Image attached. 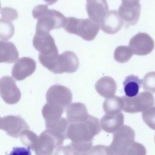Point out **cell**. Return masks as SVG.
<instances>
[{
    "mask_svg": "<svg viewBox=\"0 0 155 155\" xmlns=\"http://www.w3.org/2000/svg\"><path fill=\"white\" fill-rule=\"evenodd\" d=\"M101 125L97 117L89 115L84 121L69 123L67 139L76 145L93 144V139L101 132Z\"/></svg>",
    "mask_w": 155,
    "mask_h": 155,
    "instance_id": "1",
    "label": "cell"
},
{
    "mask_svg": "<svg viewBox=\"0 0 155 155\" xmlns=\"http://www.w3.org/2000/svg\"><path fill=\"white\" fill-rule=\"evenodd\" d=\"M33 16L38 19L36 31L49 32L53 29L64 27L66 18L60 12L50 10L46 5H36L32 11Z\"/></svg>",
    "mask_w": 155,
    "mask_h": 155,
    "instance_id": "2",
    "label": "cell"
},
{
    "mask_svg": "<svg viewBox=\"0 0 155 155\" xmlns=\"http://www.w3.org/2000/svg\"><path fill=\"white\" fill-rule=\"evenodd\" d=\"M64 29L69 33L76 35L88 41H93L100 29V24L90 19H78L73 17L66 18Z\"/></svg>",
    "mask_w": 155,
    "mask_h": 155,
    "instance_id": "3",
    "label": "cell"
},
{
    "mask_svg": "<svg viewBox=\"0 0 155 155\" xmlns=\"http://www.w3.org/2000/svg\"><path fill=\"white\" fill-rule=\"evenodd\" d=\"M79 61L76 54L71 51H65L44 64V67L55 74L72 73L78 70Z\"/></svg>",
    "mask_w": 155,
    "mask_h": 155,
    "instance_id": "4",
    "label": "cell"
},
{
    "mask_svg": "<svg viewBox=\"0 0 155 155\" xmlns=\"http://www.w3.org/2000/svg\"><path fill=\"white\" fill-rule=\"evenodd\" d=\"M65 137L61 134L46 129L39 136L34 149L36 155H52L55 148L61 147Z\"/></svg>",
    "mask_w": 155,
    "mask_h": 155,
    "instance_id": "5",
    "label": "cell"
},
{
    "mask_svg": "<svg viewBox=\"0 0 155 155\" xmlns=\"http://www.w3.org/2000/svg\"><path fill=\"white\" fill-rule=\"evenodd\" d=\"M121 98L122 101V110L125 112L129 113L143 112L154 107L155 104L153 95L148 91L138 93L132 97L122 96Z\"/></svg>",
    "mask_w": 155,
    "mask_h": 155,
    "instance_id": "6",
    "label": "cell"
},
{
    "mask_svg": "<svg viewBox=\"0 0 155 155\" xmlns=\"http://www.w3.org/2000/svg\"><path fill=\"white\" fill-rule=\"evenodd\" d=\"M135 133L132 128L123 125L113 134L110 148L113 155H125L128 147L134 142Z\"/></svg>",
    "mask_w": 155,
    "mask_h": 155,
    "instance_id": "7",
    "label": "cell"
},
{
    "mask_svg": "<svg viewBox=\"0 0 155 155\" xmlns=\"http://www.w3.org/2000/svg\"><path fill=\"white\" fill-rule=\"evenodd\" d=\"M33 45L40 53L41 56L49 57L59 54L54 40L49 32L36 31L33 39Z\"/></svg>",
    "mask_w": 155,
    "mask_h": 155,
    "instance_id": "8",
    "label": "cell"
},
{
    "mask_svg": "<svg viewBox=\"0 0 155 155\" xmlns=\"http://www.w3.org/2000/svg\"><path fill=\"white\" fill-rule=\"evenodd\" d=\"M73 96L71 90L61 85H53L47 91V103L65 108L71 104Z\"/></svg>",
    "mask_w": 155,
    "mask_h": 155,
    "instance_id": "9",
    "label": "cell"
},
{
    "mask_svg": "<svg viewBox=\"0 0 155 155\" xmlns=\"http://www.w3.org/2000/svg\"><path fill=\"white\" fill-rule=\"evenodd\" d=\"M139 0H122L118 9V15L125 26L134 25L138 22L140 14Z\"/></svg>",
    "mask_w": 155,
    "mask_h": 155,
    "instance_id": "10",
    "label": "cell"
},
{
    "mask_svg": "<svg viewBox=\"0 0 155 155\" xmlns=\"http://www.w3.org/2000/svg\"><path fill=\"white\" fill-rule=\"evenodd\" d=\"M0 96L8 104H15L19 101L21 93L12 77L5 76L0 78Z\"/></svg>",
    "mask_w": 155,
    "mask_h": 155,
    "instance_id": "11",
    "label": "cell"
},
{
    "mask_svg": "<svg viewBox=\"0 0 155 155\" xmlns=\"http://www.w3.org/2000/svg\"><path fill=\"white\" fill-rule=\"evenodd\" d=\"M0 129L5 131L8 136L18 138L24 130H28L29 127L21 116L8 115L1 118Z\"/></svg>",
    "mask_w": 155,
    "mask_h": 155,
    "instance_id": "12",
    "label": "cell"
},
{
    "mask_svg": "<svg viewBox=\"0 0 155 155\" xmlns=\"http://www.w3.org/2000/svg\"><path fill=\"white\" fill-rule=\"evenodd\" d=\"M129 46L133 53L139 56H145L153 51L154 42L147 33H139L131 38Z\"/></svg>",
    "mask_w": 155,
    "mask_h": 155,
    "instance_id": "13",
    "label": "cell"
},
{
    "mask_svg": "<svg viewBox=\"0 0 155 155\" xmlns=\"http://www.w3.org/2000/svg\"><path fill=\"white\" fill-rule=\"evenodd\" d=\"M36 67V62L31 58L23 57L16 61L12 70V77L16 81H22L31 75Z\"/></svg>",
    "mask_w": 155,
    "mask_h": 155,
    "instance_id": "14",
    "label": "cell"
},
{
    "mask_svg": "<svg viewBox=\"0 0 155 155\" xmlns=\"http://www.w3.org/2000/svg\"><path fill=\"white\" fill-rule=\"evenodd\" d=\"M86 10L89 19L100 24L108 12L107 0H87Z\"/></svg>",
    "mask_w": 155,
    "mask_h": 155,
    "instance_id": "15",
    "label": "cell"
},
{
    "mask_svg": "<svg viewBox=\"0 0 155 155\" xmlns=\"http://www.w3.org/2000/svg\"><path fill=\"white\" fill-rule=\"evenodd\" d=\"M124 22L116 10L108 11L101 22L100 27L103 31L108 34H114L122 28Z\"/></svg>",
    "mask_w": 155,
    "mask_h": 155,
    "instance_id": "16",
    "label": "cell"
},
{
    "mask_svg": "<svg viewBox=\"0 0 155 155\" xmlns=\"http://www.w3.org/2000/svg\"><path fill=\"white\" fill-rule=\"evenodd\" d=\"M124 116L120 112L116 114H106L102 116L100 120V125L105 131L112 133L123 126Z\"/></svg>",
    "mask_w": 155,
    "mask_h": 155,
    "instance_id": "17",
    "label": "cell"
},
{
    "mask_svg": "<svg viewBox=\"0 0 155 155\" xmlns=\"http://www.w3.org/2000/svg\"><path fill=\"white\" fill-rule=\"evenodd\" d=\"M67 120L69 123L85 120L89 116L86 106L81 102H75L69 105L66 109Z\"/></svg>",
    "mask_w": 155,
    "mask_h": 155,
    "instance_id": "18",
    "label": "cell"
},
{
    "mask_svg": "<svg viewBox=\"0 0 155 155\" xmlns=\"http://www.w3.org/2000/svg\"><path fill=\"white\" fill-rule=\"evenodd\" d=\"M95 89L101 96L110 98L114 96L117 85L112 78L106 76L102 77L96 82Z\"/></svg>",
    "mask_w": 155,
    "mask_h": 155,
    "instance_id": "19",
    "label": "cell"
},
{
    "mask_svg": "<svg viewBox=\"0 0 155 155\" xmlns=\"http://www.w3.org/2000/svg\"><path fill=\"white\" fill-rule=\"evenodd\" d=\"M19 56L18 51L11 42L0 41V63L11 64L16 61Z\"/></svg>",
    "mask_w": 155,
    "mask_h": 155,
    "instance_id": "20",
    "label": "cell"
},
{
    "mask_svg": "<svg viewBox=\"0 0 155 155\" xmlns=\"http://www.w3.org/2000/svg\"><path fill=\"white\" fill-rule=\"evenodd\" d=\"M123 85L126 96L132 97L139 93L141 86V80L136 76L130 75L125 78Z\"/></svg>",
    "mask_w": 155,
    "mask_h": 155,
    "instance_id": "21",
    "label": "cell"
},
{
    "mask_svg": "<svg viewBox=\"0 0 155 155\" xmlns=\"http://www.w3.org/2000/svg\"><path fill=\"white\" fill-rule=\"evenodd\" d=\"M64 111V108L48 103H46L42 109V114L45 122H51L61 117Z\"/></svg>",
    "mask_w": 155,
    "mask_h": 155,
    "instance_id": "22",
    "label": "cell"
},
{
    "mask_svg": "<svg viewBox=\"0 0 155 155\" xmlns=\"http://www.w3.org/2000/svg\"><path fill=\"white\" fill-rule=\"evenodd\" d=\"M103 110L106 114H116L122 110V101L121 97L113 96L107 99L103 103Z\"/></svg>",
    "mask_w": 155,
    "mask_h": 155,
    "instance_id": "23",
    "label": "cell"
},
{
    "mask_svg": "<svg viewBox=\"0 0 155 155\" xmlns=\"http://www.w3.org/2000/svg\"><path fill=\"white\" fill-rule=\"evenodd\" d=\"M68 125L69 122L68 120L62 117L54 121L45 122L46 129L51 130L61 134L65 139H67V131Z\"/></svg>",
    "mask_w": 155,
    "mask_h": 155,
    "instance_id": "24",
    "label": "cell"
},
{
    "mask_svg": "<svg viewBox=\"0 0 155 155\" xmlns=\"http://www.w3.org/2000/svg\"><path fill=\"white\" fill-rule=\"evenodd\" d=\"M131 48L127 46L120 45L117 47L114 52V59L119 63H125L128 61L133 56Z\"/></svg>",
    "mask_w": 155,
    "mask_h": 155,
    "instance_id": "25",
    "label": "cell"
},
{
    "mask_svg": "<svg viewBox=\"0 0 155 155\" xmlns=\"http://www.w3.org/2000/svg\"><path fill=\"white\" fill-rule=\"evenodd\" d=\"M22 143L29 150H34L39 137L29 129L24 130L19 136Z\"/></svg>",
    "mask_w": 155,
    "mask_h": 155,
    "instance_id": "26",
    "label": "cell"
},
{
    "mask_svg": "<svg viewBox=\"0 0 155 155\" xmlns=\"http://www.w3.org/2000/svg\"><path fill=\"white\" fill-rule=\"evenodd\" d=\"M15 27L12 22L0 19V39L8 40L14 35Z\"/></svg>",
    "mask_w": 155,
    "mask_h": 155,
    "instance_id": "27",
    "label": "cell"
},
{
    "mask_svg": "<svg viewBox=\"0 0 155 155\" xmlns=\"http://www.w3.org/2000/svg\"><path fill=\"white\" fill-rule=\"evenodd\" d=\"M141 85L144 90L150 93H155V71L147 73L141 80Z\"/></svg>",
    "mask_w": 155,
    "mask_h": 155,
    "instance_id": "28",
    "label": "cell"
},
{
    "mask_svg": "<svg viewBox=\"0 0 155 155\" xmlns=\"http://www.w3.org/2000/svg\"><path fill=\"white\" fill-rule=\"evenodd\" d=\"M142 119L151 129L155 130V107H152L142 112Z\"/></svg>",
    "mask_w": 155,
    "mask_h": 155,
    "instance_id": "29",
    "label": "cell"
},
{
    "mask_svg": "<svg viewBox=\"0 0 155 155\" xmlns=\"http://www.w3.org/2000/svg\"><path fill=\"white\" fill-rule=\"evenodd\" d=\"M145 147L141 143L133 142L127 148L125 155H146Z\"/></svg>",
    "mask_w": 155,
    "mask_h": 155,
    "instance_id": "30",
    "label": "cell"
},
{
    "mask_svg": "<svg viewBox=\"0 0 155 155\" xmlns=\"http://www.w3.org/2000/svg\"><path fill=\"white\" fill-rule=\"evenodd\" d=\"M82 155H113L110 147L97 145L92 148L87 152Z\"/></svg>",
    "mask_w": 155,
    "mask_h": 155,
    "instance_id": "31",
    "label": "cell"
},
{
    "mask_svg": "<svg viewBox=\"0 0 155 155\" xmlns=\"http://www.w3.org/2000/svg\"><path fill=\"white\" fill-rule=\"evenodd\" d=\"M54 155H81V154L73 145L70 143L67 145L57 148Z\"/></svg>",
    "mask_w": 155,
    "mask_h": 155,
    "instance_id": "32",
    "label": "cell"
},
{
    "mask_svg": "<svg viewBox=\"0 0 155 155\" xmlns=\"http://www.w3.org/2000/svg\"><path fill=\"white\" fill-rule=\"evenodd\" d=\"M1 14L2 19L8 21H13L18 16L17 11L11 7H4L1 10Z\"/></svg>",
    "mask_w": 155,
    "mask_h": 155,
    "instance_id": "33",
    "label": "cell"
},
{
    "mask_svg": "<svg viewBox=\"0 0 155 155\" xmlns=\"http://www.w3.org/2000/svg\"><path fill=\"white\" fill-rule=\"evenodd\" d=\"M9 155H31L28 148L24 147H15Z\"/></svg>",
    "mask_w": 155,
    "mask_h": 155,
    "instance_id": "34",
    "label": "cell"
},
{
    "mask_svg": "<svg viewBox=\"0 0 155 155\" xmlns=\"http://www.w3.org/2000/svg\"><path fill=\"white\" fill-rule=\"evenodd\" d=\"M58 0H44V1L48 5H53L54 4L55 2H56Z\"/></svg>",
    "mask_w": 155,
    "mask_h": 155,
    "instance_id": "35",
    "label": "cell"
},
{
    "mask_svg": "<svg viewBox=\"0 0 155 155\" xmlns=\"http://www.w3.org/2000/svg\"><path fill=\"white\" fill-rule=\"evenodd\" d=\"M1 2H0V9H1Z\"/></svg>",
    "mask_w": 155,
    "mask_h": 155,
    "instance_id": "36",
    "label": "cell"
},
{
    "mask_svg": "<svg viewBox=\"0 0 155 155\" xmlns=\"http://www.w3.org/2000/svg\"><path fill=\"white\" fill-rule=\"evenodd\" d=\"M1 118L0 117V124H1Z\"/></svg>",
    "mask_w": 155,
    "mask_h": 155,
    "instance_id": "37",
    "label": "cell"
},
{
    "mask_svg": "<svg viewBox=\"0 0 155 155\" xmlns=\"http://www.w3.org/2000/svg\"><path fill=\"white\" fill-rule=\"evenodd\" d=\"M154 141H155V137H154Z\"/></svg>",
    "mask_w": 155,
    "mask_h": 155,
    "instance_id": "38",
    "label": "cell"
}]
</instances>
